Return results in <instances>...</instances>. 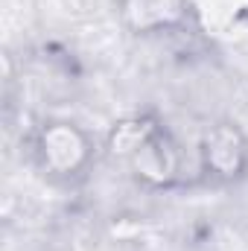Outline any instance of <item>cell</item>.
Returning <instances> with one entry per match:
<instances>
[{
  "label": "cell",
  "instance_id": "6da1fadb",
  "mask_svg": "<svg viewBox=\"0 0 248 251\" xmlns=\"http://www.w3.org/2000/svg\"><path fill=\"white\" fill-rule=\"evenodd\" d=\"M91 134L73 120H44L32 134V158L38 170L53 181H73L88 173L94 161Z\"/></svg>",
  "mask_w": 248,
  "mask_h": 251
},
{
  "label": "cell",
  "instance_id": "277c9868",
  "mask_svg": "<svg viewBox=\"0 0 248 251\" xmlns=\"http://www.w3.org/2000/svg\"><path fill=\"white\" fill-rule=\"evenodd\" d=\"M125 29L134 35L170 32L181 26L190 12V0H117Z\"/></svg>",
  "mask_w": 248,
  "mask_h": 251
},
{
  "label": "cell",
  "instance_id": "3957f363",
  "mask_svg": "<svg viewBox=\"0 0 248 251\" xmlns=\"http://www.w3.org/2000/svg\"><path fill=\"white\" fill-rule=\"evenodd\" d=\"M123 167L146 190H173L187 173V155L175 134L158 123L155 131L123 161Z\"/></svg>",
  "mask_w": 248,
  "mask_h": 251
},
{
  "label": "cell",
  "instance_id": "5b68a950",
  "mask_svg": "<svg viewBox=\"0 0 248 251\" xmlns=\"http://www.w3.org/2000/svg\"><path fill=\"white\" fill-rule=\"evenodd\" d=\"M161 123L155 114H128L123 120H117V123L108 128V134H105V152L114 158V161H120L123 164L125 158L155 131V126Z\"/></svg>",
  "mask_w": 248,
  "mask_h": 251
},
{
  "label": "cell",
  "instance_id": "7a4b0ae2",
  "mask_svg": "<svg viewBox=\"0 0 248 251\" xmlns=\"http://www.w3.org/2000/svg\"><path fill=\"white\" fill-rule=\"evenodd\" d=\"M196 170L201 178L231 187L248 178V134L234 120L204 126L196 140Z\"/></svg>",
  "mask_w": 248,
  "mask_h": 251
}]
</instances>
